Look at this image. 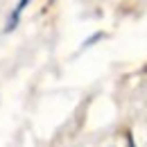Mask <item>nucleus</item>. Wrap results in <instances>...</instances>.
Segmentation results:
<instances>
[{"label":"nucleus","instance_id":"obj_1","mask_svg":"<svg viewBox=\"0 0 147 147\" xmlns=\"http://www.w3.org/2000/svg\"><path fill=\"white\" fill-rule=\"evenodd\" d=\"M30 5V0H18V5L11 9V14H9V18H7V25H5V32H11V30H16V25L20 23V16H23V11H25V7Z\"/></svg>","mask_w":147,"mask_h":147},{"label":"nucleus","instance_id":"obj_2","mask_svg":"<svg viewBox=\"0 0 147 147\" xmlns=\"http://www.w3.org/2000/svg\"><path fill=\"white\" fill-rule=\"evenodd\" d=\"M100 38H102V34H95V36H91L88 41H86V43H84V48H88L91 43H95V41H100Z\"/></svg>","mask_w":147,"mask_h":147},{"label":"nucleus","instance_id":"obj_3","mask_svg":"<svg viewBox=\"0 0 147 147\" xmlns=\"http://www.w3.org/2000/svg\"><path fill=\"white\" fill-rule=\"evenodd\" d=\"M127 147H136V145H134V140H131V138L127 140Z\"/></svg>","mask_w":147,"mask_h":147}]
</instances>
